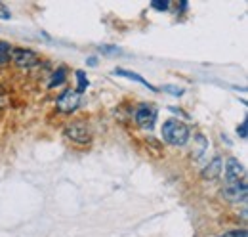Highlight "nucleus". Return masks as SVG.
<instances>
[{"instance_id":"17","label":"nucleus","mask_w":248,"mask_h":237,"mask_svg":"<svg viewBox=\"0 0 248 237\" xmlns=\"http://www.w3.org/2000/svg\"><path fill=\"white\" fill-rule=\"evenodd\" d=\"M164 90L170 92V94H174V96H182V94H184V90L176 88V86H164Z\"/></svg>"},{"instance_id":"7","label":"nucleus","mask_w":248,"mask_h":237,"mask_svg":"<svg viewBox=\"0 0 248 237\" xmlns=\"http://www.w3.org/2000/svg\"><path fill=\"white\" fill-rule=\"evenodd\" d=\"M225 180L227 182H239V180H245V167L239 159L231 157L227 159L225 163Z\"/></svg>"},{"instance_id":"13","label":"nucleus","mask_w":248,"mask_h":237,"mask_svg":"<svg viewBox=\"0 0 248 237\" xmlns=\"http://www.w3.org/2000/svg\"><path fill=\"white\" fill-rule=\"evenodd\" d=\"M219 237H248L247 230H233V232H225L223 236Z\"/></svg>"},{"instance_id":"15","label":"nucleus","mask_w":248,"mask_h":237,"mask_svg":"<svg viewBox=\"0 0 248 237\" xmlns=\"http://www.w3.org/2000/svg\"><path fill=\"white\" fill-rule=\"evenodd\" d=\"M10 17H12V12L0 2V19H10Z\"/></svg>"},{"instance_id":"16","label":"nucleus","mask_w":248,"mask_h":237,"mask_svg":"<svg viewBox=\"0 0 248 237\" xmlns=\"http://www.w3.org/2000/svg\"><path fill=\"white\" fill-rule=\"evenodd\" d=\"M247 128H248V122L247 120H243V122L239 124V128H237V132H239L241 138H247Z\"/></svg>"},{"instance_id":"6","label":"nucleus","mask_w":248,"mask_h":237,"mask_svg":"<svg viewBox=\"0 0 248 237\" xmlns=\"http://www.w3.org/2000/svg\"><path fill=\"white\" fill-rule=\"evenodd\" d=\"M155 118H156V109L151 103H143V105L138 107V111H136V122H138V126H141V128H153Z\"/></svg>"},{"instance_id":"2","label":"nucleus","mask_w":248,"mask_h":237,"mask_svg":"<svg viewBox=\"0 0 248 237\" xmlns=\"http://www.w3.org/2000/svg\"><path fill=\"white\" fill-rule=\"evenodd\" d=\"M248 195V186L245 180H239V182H225L223 189H221V197L225 201H231V203H243L247 201Z\"/></svg>"},{"instance_id":"1","label":"nucleus","mask_w":248,"mask_h":237,"mask_svg":"<svg viewBox=\"0 0 248 237\" xmlns=\"http://www.w3.org/2000/svg\"><path fill=\"white\" fill-rule=\"evenodd\" d=\"M191 132H189V126L184 124L182 120L178 118H168L164 124H162V140L174 148L178 146H186L187 140H189Z\"/></svg>"},{"instance_id":"11","label":"nucleus","mask_w":248,"mask_h":237,"mask_svg":"<svg viewBox=\"0 0 248 237\" xmlns=\"http://www.w3.org/2000/svg\"><path fill=\"white\" fill-rule=\"evenodd\" d=\"M10 54H12L10 44L0 40V63H8V61H10Z\"/></svg>"},{"instance_id":"5","label":"nucleus","mask_w":248,"mask_h":237,"mask_svg":"<svg viewBox=\"0 0 248 237\" xmlns=\"http://www.w3.org/2000/svg\"><path fill=\"white\" fill-rule=\"evenodd\" d=\"M80 103V94L77 90H65L58 98V109L63 113H73Z\"/></svg>"},{"instance_id":"14","label":"nucleus","mask_w":248,"mask_h":237,"mask_svg":"<svg viewBox=\"0 0 248 237\" xmlns=\"http://www.w3.org/2000/svg\"><path fill=\"white\" fill-rule=\"evenodd\" d=\"M151 6L155 8V10H158V12H164V10H168V2L166 0H162V2H151Z\"/></svg>"},{"instance_id":"10","label":"nucleus","mask_w":248,"mask_h":237,"mask_svg":"<svg viewBox=\"0 0 248 237\" xmlns=\"http://www.w3.org/2000/svg\"><path fill=\"white\" fill-rule=\"evenodd\" d=\"M65 73H67V69L65 67H60L56 73H54V77H52V81H50V88H56V86H60L63 81H65Z\"/></svg>"},{"instance_id":"8","label":"nucleus","mask_w":248,"mask_h":237,"mask_svg":"<svg viewBox=\"0 0 248 237\" xmlns=\"http://www.w3.org/2000/svg\"><path fill=\"white\" fill-rule=\"evenodd\" d=\"M221 170H223V161L219 159V157H214L204 169H202V172H201V178L202 180H208V182H212V180H216L219 178L221 174Z\"/></svg>"},{"instance_id":"12","label":"nucleus","mask_w":248,"mask_h":237,"mask_svg":"<svg viewBox=\"0 0 248 237\" xmlns=\"http://www.w3.org/2000/svg\"><path fill=\"white\" fill-rule=\"evenodd\" d=\"M77 81H78V86H77V92L82 94L84 90L88 88V79L84 75V71H77Z\"/></svg>"},{"instance_id":"3","label":"nucleus","mask_w":248,"mask_h":237,"mask_svg":"<svg viewBox=\"0 0 248 237\" xmlns=\"http://www.w3.org/2000/svg\"><path fill=\"white\" fill-rule=\"evenodd\" d=\"M65 136L75 144H88L92 140V130L84 120H77L65 128Z\"/></svg>"},{"instance_id":"9","label":"nucleus","mask_w":248,"mask_h":237,"mask_svg":"<svg viewBox=\"0 0 248 237\" xmlns=\"http://www.w3.org/2000/svg\"><path fill=\"white\" fill-rule=\"evenodd\" d=\"M115 75H121V77H126V79H132V81H136V83H140V85H143V86H147L149 90H153V92H156V88L153 86V85H149L143 77H140L138 73H132V71H126V69H117L115 71Z\"/></svg>"},{"instance_id":"4","label":"nucleus","mask_w":248,"mask_h":237,"mask_svg":"<svg viewBox=\"0 0 248 237\" xmlns=\"http://www.w3.org/2000/svg\"><path fill=\"white\" fill-rule=\"evenodd\" d=\"M12 61H14L17 67H21V69H29V67H34V65L40 61V58H38V54L32 52V50L14 48V50H12Z\"/></svg>"}]
</instances>
